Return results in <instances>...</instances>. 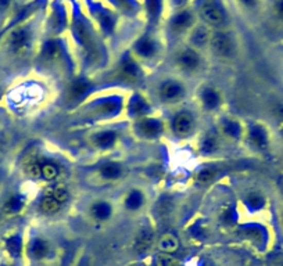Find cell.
Instances as JSON below:
<instances>
[{"mask_svg":"<svg viewBox=\"0 0 283 266\" xmlns=\"http://www.w3.org/2000/svg\"><path fill=\"white\" fill-rule=\"evenodd\" d=\"M183 2H185V0H175V3H178V5H181Z\"/></svg>","mask_w":283,"mask_h":266,"instance_id":"cell-32","label":"cell"},{"mask_svg":"<svg viewBox=\"0 0 283 266\" xmlns=\"http://www.w3.org/2000/svg\"><path fill=\"white\" fill-rule=\"evenodd\" d=\"M160 97L165 103H175L183 97V87L181 83L174 81L165 82L160 87Z\"/></svg>","mask_w":283,"mask_h":266,"instance_id":"cell-2","label":"cell"},{"mask_svg":"<svg viewBox=\"0 0 283 266\" xmlns=\"http://www.w3.org/2000/svg\"><path fill=\"white\" fill-rule=\"evenodd\" d=\"M158 248L165 254L175 253L179 248V240L178 237L172 233H167L163 235L158 240Z\"/></svg>","mask_w":283,"mask_h":266,"instance_id":"cell-7","label":"cell"},{"mask_svg":"<svg viewBox=\"0 0 283 266\" xmlns=\"http://www.w3.org/2000/svg\"><path fill=\"white\" fill-rule=\"evenodd\" d=\"M178 265V261L175 259L172 255H168V254H161L157 258L155 261V266H176Z\"/></svg>","mask_w":283,"mask_h":266,"instance_id":"cell-22","label":"cell"},{"mask_svg":"<svg viewBox=\"0 0 283 266\" xmlns=\"http://www.w3.org/2000/svg\"><path fill=\"white\" fill-rule=\"evenodd\" d=\"M276 10H278V13L280 17H283V0H279L278 5H276Z\"/></svg>","mask_w":283,"mask_h":266,"instance_id":"cell-29","label":"cell"},{"mask_svg":"<svg viewBox=\"0 0 283 266\" xmlns=\"http://www.w3.org/2000/svg\"><path fill=\"white\" fill-rule=\"evenodd\" d=\"M201 15H203L204 21L211 24V25H221L225 20L224 11L219 9L215 3H206V5L203 6Z\"/></svg>","mask_w":283,"mask_h":266,"instance_id":"cell-3","label":"cell"},{"mask_svg":"<svg viewBox=\"0 0 283 266\" xmlns=\"http://www.w3.org/2000/svg\"><path fill=\"white\" fill-rule=\"evenodd\" d=\"M251 140L256 146H260V147H264L265 143H267V136H265V132L261 129V128H254L251 131Z\"/></svg>","mask_w":283,"mask_h":266,"instance_id":"cell-19","label":"cell"},{"mask_svg":"<svg viewBox=\"0 0 283 266\" xmlns=\"http://www.w3.org/2000/svg\"><path fill=\"white\" fill-rule=\"evenodd\" d=\"M9 3V0H0V7H5Z\"/></svg>","mask_w":283,"mask_h":266,"instance_id":"cell-31","label":"cell"},{"mask_svg":"<svg viewBox=\"0 0 283 266\" xmlns=\"http://www.w3.org/2000/svg\"><path fill=\"white\" fill-rule=\"evenodd\" d=\"M242 2L247 6H251V5H254V3H256V0H242Z\"/></svg>","mask_w":283,"mask_h":266,"instance_id":"cell-30","label":"cell"},{"mask_svg":"<svg viewBox=\"0 0 283 266\" xmlns=\"http://www.w3.org/2000/svg\"><path fill=\"white\" fill-rule=\"evenodd\" d=\"M10 42H11V46H13L15 50L23 49L24 46L27 45L28 42V35L25 31H17L14 32L11 38H10Z\"/></svg>","mask_w":283,"mask_h":266,"instance_id":"cell-16","label":"cell"},{"mask_svg":"<svg viewBox=\"0 0 283 266\" xmlns=\"http://www.w3.org/2000/svg\"><path fill=\"white\" fill-rule=\"evenodd\" d=\"M192 43L197 47H203L204 45H207L208 42V31H207L204 27L196 28L192 33Z\"/></svg>","mask_w":283,"mask_h":266,"instance_id":"cell-14","label":"cell"},{"mask_svg":"<svg viewBox=\"0 0 283 266\" xmlns=\"http://www.w3.org/2000/svg\"><path fill=\"white\" fill-rule=\"evenodd\" d=\"M151 245V236L150 235H143L139 239V241H137V251H140V253H143V251H146L147 248Z\"/></svg>","mask_w":283,"mask_h":266,"instance_id":"cell-25","label":"cell"},{"mask_svg":"<svg viewBox=\"0 0 283 266\" xmlns=\"http://www.w3.org/2000/svg\"><path fill=\"white\" fill-rule=\"evenodd\" d=\"M100 173L104 179L115 181V179H118L119 175H121V167H119L118 164H114V163L105 164L104 167L101 168Z\"/></svg>","mask_w":283,"mask_h":266,"instance_id":"cell-13","label":"cell"},{"mask_svg":"<svg viewBox=\"0 0 283 266\" xmlns=\"http://www.w3.org/2000/svg\"><path fill=\"white\" fill-rule=\"evenodd\" d=\"M85 89H86V86L82 85V83H78V85L74 86V96L77 97V96H79L81 93H83L85 92Z\"/></svg>","mask_w":283,"mask_h":266,"instance_id":"cell-28","label":"cell"},{"mask_svg":"<svg viewBox=\"0 0 283 266\" xmlns=\"http://www.w3.org/2000/svg\"><path fill=\"white\" fill-rule=\"evenodd\" d=\"M136 51L143 57H151L155 53V45L151 41H142L136 46Z\"/></svg>","mask_w":283,"mask_h":266,"instance_id":"cell-17","label":"cell"},{"mask_svg":"<svg viewBox=\"0 0 283 266\" xmlns=\"http://www.w3.org/2000/svg\"><path fill=\"white\" fill-rule=\"evenodd\" d=\"M201 101H203V104H204V107L207 110H214L221 103V97H219V93L215 89L207 87L201 93Z\"/></svg>","mask_w":283,"mask_h":266,"instance_id":"cell-9","label":"cell"},{"mask_svg":"<svg viewBox=\"0 0 283 266\" xmlns=\"http://www.w3.org/2000/svg\"><path fill=\"white\" fill-rule=\"evenodd\" d=\"M115 140H117V135H115L114 132H100V133H97L95 137H93V143L97 147H100V149H109L111 146H114Z\"/></svg>","mask_w":283,"mask_h":266,"instance_id":"cell-11","label":"cell"},{"mask_svg":"<svg viewBox=\"0 0 283 266\" xmlns=\"http://www.w3.org/2000/svg\"><path fill=\"white\" fill-rule=\"evenodd\" d=\"M91 211L92 215H93V218H95L96 221L104 222L111 217V214H113V207H111L107 201H97V203L93 204V207H92Z\"/></svg>","mask_w":283,"mask_h":266,"instance_id":"cell-6","label":"cell"},{"mask_svg":"<svg viewBox=\"0 0 283 266\" xmlns=\"http://www.w3.org/2000/svg\"><path fill=\"white\" fill-rule=\"evenodd\" d=\"M50 194L60 204H64L65 201L68 200V193H67V190L61 189V187H56L55 190H51Z\"/></svg>","mask_w":283,"mask_h":266,"instance_id":"cell-24","label":"cell"},{"mask_svg":"<svg viewBox=\"0 0 283 266\" xmlns=\"http://www.w3.org/2000/svg\"><path fill=\"white\" fill-rule=\"evenodd\" d=\"M7 208H9V211H11V212L19 211L20 208H21V203H20V200H17V199L10 200V203L7 204Z\"/></svg>","mask_w":283,"mask_h":266,"instance_id":"cell-27","label":"cell"},{"mask_svg":"<svg viewBox=\"0 0 283 266\" xmlns=\"http://www.w3.org/2000/svg\"><path fill=\"white\" fill-rule=\"evenodd\" d=\"M143 201H145V197H143L142 191L132 190L127 196V199H125V207L128 208L129 211H136V209H139L143 205Z\"/></svg>","mask_w":283,"mask_h":266,"instance_id":"cell-12","label":"cell"},{"mask_svg":"<svg viewBox=\"0 0 283 266\" xmlns=\"http://www.w3.org/2000/svg\"><path fill=\"white\" fill-rule=\"evenodd\" d=\"M139 132H140L143 136H147V137H153V136H157L161 132V125L160 122L154 121V119H145V121L139 122Z\"/></svg>","mask_w":283,"mask_h":266,"instance_id":"cell-10","label":"cell"},{"mask_svg":"<svg viewBox=\"0 0 283 266\" xmlns=\"http://www.w3.org/2000/svg\"><path fill=\"white\" fill-rule=\"evenodd\" d=\"M214 178V171L213 169H203V171L197 175V181L200 183H206V182L211 181Z\"/></svg>","mask_w":283,"mask_h":266,"instance_id":"cell-26","label":"cell"},{"mask_svg":"<svg viewBox=\"0 0 283 266\" xmlns=\"http://www.w3.org/2000/svg\"><path fill=\"white\" fill-rule=\"evenodd\" d=\"M193 128V117L189 113L178 114L174 119V132L178 136H186Z\"/></svg>","mask_w":283,"mask_h":266,"instance_id":"cell-4","label":"cell"},{"mask_svg":"<svg viewBox=\"0 0 283 266\" xmlns=\"http://www.w3.org/2000/svg\"><path fill=\"white\" fill-rule=\"evenodd\" d=\"M57 175H59V171H57V167H55L53 164H45V165H42V176L45 179L53 181Z\"/></svg>","mask_w":283,"mask_h":266,"instance_id":"cell-21","label":"cell"},{"mask_svg":"<svg viewBox=\"0 0 283 266\" xmlns=\"http://www.w3.org/2000/svg\"><path fill=\"white\" fill-rule=\"evenodd\" d=\"M211 46L218 56L221 57H229L233 51V42L232 39L224 33V32H218L213 37Z\"/></svg>","mask_w":283,"mask_h":266,"instance_id":"cell-1","label":"cell"},{"mask_svg":"<svg viewBox=\"0 0 283 266\" xmlns=\"http://www.w3.org/2000/svg\"><path fill=\"white\" fill-rule=\"evenodd\" d=\"M32 255L35 258H43L49 251V247H47V244L45 241H42V240H37L35 243L32 244Z\"/></svg>","mask_w":283,"mask_h":266,"instance_id":"cell-18","label":"cell"},{"mask_svg":"<svg viewBox=\"0 0 283 266\" xmlns=\"http://www.w3.org/2000/svg\"><path fill=\"white\" fill-rule=\"evenodd\" d=\"M60 207H61V204L51 194H47L45 199H43V201H42V209L46 214H56V212H59Z\"/></svg>","mask_w":283,"mask_h":266,"instance_id":"cell-15","label":"cell"},{"mask_svg":"<svg viewBox=\"0 0 283 266\" xmlns=\"http://www.w3.org/2000/svg\"><path fill=\"white\" fill-rule=\"evenodd\" d=\"M192 23H193L192 14L189 13V11H182V13H179L178 15L172 20L171 27H172V31L174 32H183V31H186L187 28L192 25Z\"/></svg>","mask_w":283,"mask_h":266,"instance_id":"cell-8","label":"cell"},{"mask_svg":"<svg viewBox=\"0 0 283 266\" xmlns=\"http://www.w3.org/2000/svg\"><path fill=\"white\" fill-rule=\"evenodd\" d=\"M178 63L185 71H194L199 67L200 60H199L197 53H194L193 50H185V51H182L179 55Z\"/></svg>","mask_w":283,"mask_h":266,"instance_id":"cell-5","label":"cell"},{"mask_svg":"<svg viewBox=\"0 0 283 266\" xmlns=\"http://www.w3.org/2000/svg\"><path fill=\"white\" fill-rule=\"evenodd\" d=\"M27 173L33 179H39L42 176V165L37 159H32L31 163L27 164Z\"/></svg>","mask_w":283,"mask_h":266,"instance_id":"cell-20","label":"cell"},{"mask_svg":"<svg viewBox=\"0 0 283 266\" xmlns=\"http://www.w3.org/2000/svg\"><path fill=\"white\" fill-rule=\"evenodd\" d=\"M224 132L228 136H232V137H238L239 133H240V127H239L238 122L226 121L224 123Z\"/></svg>","mask_w":283,"mask_h":266,"instance_id":"cell-23","label":"cell"}]
</instances>
